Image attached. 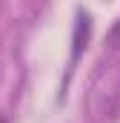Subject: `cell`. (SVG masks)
<instances>
[{"label":"cell","mask_w":120,"mask_h":123,"mask_svg":"<svg viewBox=\"0 0 120 123\" xmlns=\"http://www.w3.org/2000/svg\"><path fill=\"white\" fill-rule=\"evenodd\" d=\"M0 123H6V120H3V117H0Z\"/></svg>","instance_id":"6da1fadb"}]
</instances>
